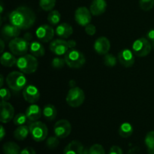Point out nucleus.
I'll list each match as a JSON object with an SVG mask.
<instances>
[{
	"instance_id": "f8f14e48",
	"label": "nucleus",
	"mask_w": 154,
	"mask_h": 154,
	"mask_svg": "<svg viewBox=\"0 0 154 154\" xmlns=\"http://www.w3.org/2000/svg\"><path fill=\"white\" fill-rule=\"evenodd\" d=\"M1 113H0V121L2 123H7L11 121L14 115V108L9 102L2 101L0 104Z\"/></svg>"
},
{
	"instance_id": "bb28decb",
	"label": "nucleus",
	"mask_w": 154,
	"mask_h": 154,
	"mask_svg": "<svg viewBox=\"0 0 154 154\" xmlns=\"http://www.w3.org/2000/svg\"><path fill=\"white\" fill-rule=\"evenodd\" d=\"M118 132L122 138H129L133 133V127L129 123H123L120 125Z\"/></svg>"
},
{
	"instance_id": "0eeeda50",
	"label": "nucleus",
	"mask_w": 154,
	"mask_h": 154,
	"mask_svg": "<svg viewBox=\"0 0 154 154\" xmlns=\"http://www.w3.org/2000/svg\"><path fill=\"white\" fill-rule=\"evenodd\" d=\"M10 51L15 56H23L26 54L29 49V42H27L23 38H15L11 39L9 42Z\"/></svg>"
},
{
	"instance_id": "f257e3e1",
	"label": "nucleus",
	"mask_w": 154,
	"mask_h": 154,
	"mask_svg": "<svg viewBox=\"0 0 154 154\" xmlns=\"http://www.w3.org/2000/svg\"><path fill=\"white\" fill-rule=\"evenodd\" d=\"M36 16L35 12L26 6H20L11 12L9 20L20 29H28L34 25Z\"/></svg>"
},
{
	"instance_id": "423d86ee",
	"label": "nucleus",
	"mask_w": 154,
	"mask_h": 154,
	"mask_svg": "<svg viewBox=\"0 0 154 154\" xmlns=\"http://www.w3.org/2000/svg\"><path fill=\"white\" fill-rule=\"evenodd\" d=\"M68 105L72 108H78L85 100L84 92L80 87H72L68 92L66 98Z\"/></svg>"
},
{
	"instance_id": "dca6fc26",
	"label": "nucleus",
	"mask_w": 154,
	"mask_h": 154,
	"mask_svg": "<svg viewBox=\"0 0 154 154\" xmlns=\"http://www.w3.org/2000/svg\"><path fill=\"white\" fill-rule=\"evenodd\" d=\"M111 48V43L106 37H99L94 43V50L99 55L108 54Z\"/></svg>"
},
{
	"instance_id": "f704fd0d",
	"label": "nucleus",
	"mask_w": 154,
	"mask_h": 154,
	"mask_svg": "<svg viewBox=\"0 0 154 154\" xmlns=\"http://www.w3.org/2000/svg\"><path fill=\"white\" fill-rule=\"evenodd\" d=\"M89 154H105V151L101 144H95L89 149Z\"/></svg>"
},
{
	"instance_id": "f3484780",
	"label": "nucleus",
	"mask_w": 154,
	"mask_h": 154,
	"mask_svg": "<svg viewBox=\"0 0 154 154\" xmlns=\"http://www.w3.org/2000/svg\"><path fill=\"white\" fill-rule=\"evenodd\" d=\"M20 29L13 24H5L2 29V35L6 40L13 39L19 36L20 34Z\"/></svg>"
},
{
	"instance_id": "79ce46f5",
	"label": "nucleus",
	"mask_w": 154,
	"mask_h": 154,
	"mask_svg": "<svg viewBox=\"0 0 154 154\" xmlns=\"http://www.w3.org/2000/svg\"><path fill=\"white\" fill-rule=\"evenodd\" d=\"M5 134H6L5 129V128L3 127V126H1V129H0V140H1V141H2L3 140Z\"/></svg>"
},
{
	"instance_id": "2eb2a0df",
	"label": "nucleus",
	"mask_w": 154,
	"mask_h": 154,
	"mask_svg": "<svg viewBox=\"0 0 154 154\" xmlns=\"http://www.w3.org/2000/svg\"><path fill=\"white\" fill-rule=\"evenodd\" d=\"M118 60L120 64L124 67H132L135 63L133 52L129 49L123 50L118 54Z\"/></svg>"
},
{
	"instance_id": "7ed1b4c3",
	"label": "nucleus",
	"mask_w": 154,
	"mask_h": 154,
	"mask_svg": "<svg viewBox=\"0 0 154 154\" xmlns=\"http://www.w3.org/2000/svg\"><path fill=\"white\" fill-rule=\"evenodd\" d=\"M6 83L10 89L14 91H20L26 87L27 79L24 73L21 72H12L8 75Z\"/></svg>"
},
{
	"instance_id": "72a5a7b5",
	"label": "nucleus",
	"mask_w": 154,
	"mask_h": 154,
	"mask_svg": "<svg viewBox=\"0 0 154 154\" xmlns=\"http://www.w3.org/2000/svg\"><path fill=\"white\" fill-rule=\"evenodd\" d=\"M59 144H60V141H59V138L55 136H51L48 138L46 141V145L48 148L50 149H55L58 147Z\"/></svg>"
},
{
	"instance_id": "9b49d317",
	"label": "nucleus",
	"mask_w": 154,
	"mask_h": 154,
	"mask_svg": "<svg viewBox=\"0 0 154 154\" xmlns=\"http://www.w3.org/2000/svg\"><path fill=\"white\" fill-rule=\"evenodd\" d=\"M36 36L40 42L47 43L51 42L54 36V30L51 26L44 24L40 26L35 31Z\"/></svg>"
},
{
	"instance_id": "39448f33",
	"label": "nucleus",
	"mask_w": 154,
	"mask_h": 154,
	"mask_svg": "<svg viewBox=\"0 0 154 154\" xmlns=\"http://www.w3.org/2000/svg\"><path fill=\"white\" fill-rule=\"evenodd\" d=\"M30 135L35 141L41 142L46 139L48 134V129L46 125L41 121H35L30 123Z\"/></svg>"
},
{
	"instance_id": "9d476101",
	"label": "nucleus",
	"mask_w": 154,
	"mask_h": 154,
	"mask_svg": "<svg viewBox=\"0 0 154 154\" xmlns=\"http://www.w3.org/2000/svg\"><path fill=\"white\" fill-rule=\"evenodd\" d=\"M75 19L77 23L80 26H86L91 22V12L86 7L78 8L75 11Z\"/></svg>"
},
{
	"instance_id": "c9c22d12",
	"label": "nucleus",
	"mask_w": 154,
	"mask_h": 154,
	"mask_svg": "<svg viewBox=\"0 0 154 154\" xmlns=\"http://www.w3.org/2000/svg\"><path fill=\"white\" fill-rule=\"evenodd\" d=\"M65 64H66L65 59L59 58V57H56V58L53 59L52 63H51L52 67L54 68V69H61L65 66Z\"/></svg>"
},
{
	"instance_id": "2f4dec72",
	"label": "nucleus",
	"mask_w": 154,
	"mask_h": 154,
	"mask_svg": "<svg viewBox=\"0 0 154 154\" xmlns=\"http://www.w3.org/2000/svg\"><path fill=\"white\" fill-rule=\"evenodd\" d=\"M139 6L144 11H149L154 6V0H139Z\"/></svg>"
},
{
	"instance_id": "ea45409f",
	"label": "nucleus",
	"mask_w": 154,
	"mask_h": 154,
	"mask_svg": "<svg viewBox=\"0 0 154 154\" xmlns=\"http://www.w3.org/2000/svg\"><path fill=\"white\" fill-rule=\"evenodd\" d=\"M20 154H36V152L32 147H25L24 149H23V150L20 151Z\"/></svg>"
},
{
	"instance_id": "f03ea898",
	"label": "nucleus",
	"mask_w": 154,
	"mask_h": 154,
	"mask_svg": "<svg viewBox=\"0 0 154 154\" xmlns=\"http://www.w3.org/2000/svg\"><path fill=\"white\" fill-rule=\"evenodd\" d=\"M16 65L21 72L29 75L36 72L38 66V62L35 56L32 54H25L18 59Z\"/></svg>"
},
{
	"instance_id": "c85d7f7f",
	"label": "nucleus",
	"mask_w": 154,
	"mask_h": 154,
	"mask_svg": "<svg viewBox=\"0 0 154 154\" xmlns=\"http://www.w3.org/2000/svg\"><path fill=\"white\" fill-rule=\"evenodd\" d=\"M61 20V14L57 10L51 11L48 16V20L51 25H57Z\"/></svg>"
},
{
	"instance_id": "20e7f679",
	"label": "nucleus",
	"mask_w": 154,
	"mask_h": 154,
	"mask_svg": "<svg viewBox=\"0 0 154 154\" xmlns=\"http://www.w3.org/2000/svg\"><path fill=\"white\" fill-rule=\"evenodd\" d=\"M65 61L66 65L72 69H80L86 63L84 54L78 50L72 49L65 54Z\"/></svg>"
},
{
	"instance_id": "aec40b11",
	"label": "nucleus",
	"mask_w": 154,
	"mask_h": 154,
	"mask_svg": "<svg viewBox=\"0 0 154 154\" xmlns=\"http://www.w3.org/2000/svg\"><path fill=\"white\" fill-rule=\"evenodd\" d=\"M73 33V28L67 23H60L56 29V35L62 38H68Z\"/></svg>"
},
{
	"instance_id": "5701e85b",
	"label": "nucleus",
	"mask_w": 154,
	"mask_h": 154,
	"mask_svg": "<svg viewBox=\"0 0 154 154\" xmlns=\"http://www.w3.org/2000/svg\"><path fill=\"white\" fill-rule=\"evenodd\" d=\"M17 60L14 55L11 52H4L2 53L0 58V63L5 67H12L17 64Z\"/></svg>"
},
{
	"instance_id": "4be33fe9",
	"label": "nucleus",
	"mask_w": 154,
	"mask_h": 154,
	"mask_svg": "<svg viewBox=\"0 0 154 154\" xmlns=\"http://www.w3.org/2000/svg\"><path fill=\"white\" fill-rule=\"evenodd\" d=\"M29 51L32 55L35 57H43L45 54V49L42 44L38 41H33L29 44Z\"/></svg>"
},
{
	"instance_id": "a19ab883",
	"label": "nucleus",
	"mask_w": 154,
	"mask_h": 154,
	"mask_svg": "<svg viewBox=\"0 0 154 154\" xmlns=\"http://www.w3.org/2000/svg\"><path fill=\"white\" fill-rule=\"evenodd\" d=\"M23 38L25 39V40H26L28 42H31L32 39V35L31 33L26 32L24 34Z\"/></svg>"
},
{
	"instance_id": "49530a36",
	"label": "nucleus",
	"mask_w": 154,
	"mask_h": 154,
	"mask_svg": "<svg viewBox=\"0 0 154 154\" xmlns=\"http://www.w3.org/2000/svg\"><path fill=\"white\" fill-rule=\"evenodd\" d=\"M0 87H2L3 84H4V77H3V75H1L0 76Z\"/></svg>"
},
{
	"instance_id": "c03bdc74",
	"label": "nucleus",
	"mask_w": 154,
	"mask_h": 154,
	"mask_svg": "<svg viewBox=\"0 0 154 154\" xmlns=\"http://www.w3.org/2000/svg\"><path fill=\"white\" fill-rule=\"evenodd\" d=\"M147 37L148 38L150 39V41H153L154 40V29H151L147 32Z\"/></svg>"
},
{
	"instance_id": "de8ad7c7",
	"label": "nucleus",
	"mask_w": 154,
	"mask_h": 154,
	"mask_svg": "<svg viewBox=\"0 0 154 154\" xmlns=\"http://www.w3.org/2000/svg\"><path fill=\"white\" fill-rule=\"evenodd\" d=\"M0 10H1V14L3 13V10H4V8H3V4L2 2H1V5H0Z\"/></svg>"
},
{
	"instance_id": "1a4fd4ad",
	"label": "nucleus",
	"mask_w": 154,
	"mask_h": 154,
	"mask_svg": "<svg viewBox=\"0 0 154 154\" xmlns=\"http://www.w3.org/2000/svg\"><path fill=\"white\" fill-rule=\"evenodd\" d=\"M54 134L59 138H65L70 135L72 125L67 120H60L55 123L54 127Z\"/></svg>"
},
{
	"instance_id": "c756f323",
	"label": "nucleus",
	"mask_w": 154,
	"mask_h": 154,
	"mask_svg": "<svg viewBox=\"0 0 154 154\" xmlns=\"http://www.w3.org/2000/svg\"><path fill=\"white\" fill-rule=\"evenodd\" d=\"M57 0H39V5L42 10L50 11L55 7Z\"/></svg>"
},
{
	"instance_id": "412c9836",
	"label": "nucleus",
	"mask_w": 154,
	"mask_h": 154,
	"mask_svg": "<svg viewBox=\"0 0 154 154\" xmlns=\"http://www.w3.org/2000/svg\"><path fill=\"white\" fill-rule=\"evenodd\" d=\"M84 148L80 141H72L65 147L63 154H82Z\"/></svg>"
},
{
	"instance_id": "09e8293b",
	"label": "nucleus",
	"mask_w": 154,
	"mask_h": 154,
	"mask_svg": "<svg viewBox=\"0 0 154 154\" xmlns=\"http://www.w3.org/2000/svg\"><path fill=\"white\" fill-rule=\"evenodd\" d=\"M152 48H153L154 50V40L152 41Z\"/></svg>"
},
{
	"instance_id": "473e14b6",
	"label": "nucleus",
	"mask_w": 154,
	"mask_h": 154,
	"mask_svg": "<svg viewBox=\"0 0 154 154\" xmlns=\"http://www.w3.org/2000/svg\"><path fill=\"white\" fill-rule=\"evenodd\" d=\"M104 63L108 67H114L117 65V59L113 54H105L104 58Z\"/></svg>"
},
{
	"instance_id": "ddd939ff",
	"label": "nucleus",
	"mask_w": 154,
	"mask_h": 154,
	"mask_svg": "<svg viewBox=\"0 0 154 154\" xmlns=\"http://www.w3.org/2000/svg\"><path fill=\"white\" fill-rule=\"evenodd\" d=\"M23 96L25 101L30 104H35L40 99V92L34 85H28L23 89Z\"/></svg>"
},
{
	"instance_id": "393cba45",
	"label": "nucleus",
	"mask_w": 154,
	"mask_h": 154,
	"mask_svg": "<svg viewBox=\"0 0 154 154\" xmlns=\"http://www.w3.org/2000/svg\"><path fill=\"white\" fill-rule=\"evenodd\" d=\"M30 134L29 127L25 125L17 126L14 132V136L18 141H23L27 138V136Z\"/></svg>"
},
{
	"instance_id": "58836bf2",
	"label": "nucleus",
	"mask_w": 154,
	"mask_h": 154,
	"mask_svg": "<svg viewBox=\"0 0 154 154\" xmlns=\"http://www.w3.org/2000/svg\"><path fill=\"white\" fill-rule=\"evenodd\" d=\"M108 154H123V150L118 146H112L109 150Z\"/></svg>"
},
{
	"instance_id": "6e6552de",
	"label": "nucleus",
	"mask_w": 154,
	"mask_h": 154,
	"mask_svg": "<svg viewBox=\"0 0 154 154\" xmlns=\"http://www.w3.org/2000/svg\"><path fill=\"white\" fill-rule=\"evenodd\" d=\"M152 49V45L147 39L140 38L134 42L132 52L138 57H144L148 55Z\"/></svg>"
},
{
	"instance_id": "a18cd8bd",
	"label": "nucleus",
	"mask_w": 154,
	"mask_h": 154,
	"mask_svg": "<svg viewBox=\"0 0 154 154\" xmlns=\"http://www.w3.org/2000/svg\"><path fill=\"white\" fill-rule=\"evenodd\" d=\"M0 43H1V53L2 54L3 53V51H4V48H5V44H4V42H3L2 39H1L0 40Z\"/></svg>"
},
{
	"instance_id": "a878e982",
	"label": "nucleus",
	"mask_w": 154,
	"mask_h": 154,
	"mask_svg": "<svg viewBox=\"0 0 154 154\" xmlns=\"http://www.w3.org/2000/svg\"><path fill=\"white\" fill-rule=\"evenodd\" d=\"M3 152L5 154H20V149L18 144L16 143L8 141L4 144L2 147Z\"/></svg>"
},
{
	"instance_id": "cd10ccee",
	"label": "nucleus",
	"mask_w": 154,
	"mask_h": 154,
	"mask_svg": "<svg viewBox=\"0 0 154 154\" xmlns=\"http://www.w3.org/2000/svg\"><path fill=\"white\" fill-rule=\"evenodd\" d=\"M144 143L147 146L148 154H154V131H150L146 135Z\"/></svg>"
},
{
	"instance_id": "6ab92c4d",
	"label": "nucleus",
	"mask_w": 154,
	"mask_h": 154,
	"mask_svg": "<svg viewBox=\"0 0 154 154\" xmlns=\"http://www.w3.org/2000/svg\"><path fill=\"white\" fill-rule=\"evenodd\" d=\"M107 8V2L105 0H93L90 7L91 14L94 16H99L105 13Z\"/></svg>"
},
{
	"instance_id": "7c9ffc66",
	"label": "nucleus",
	"mask_w": 154,
	"mask_h": 154,
	"mask_svg": "<svg viewBox=\"0 0 154 154\" xmlns=\"http://www.w3.org/2000/svg\"><path fill=\"white\" fill-rule=\"evenodd\" d=\"M27 120H28V119H27L26 114H23V113H19V114H17L14 117L13 121L14 125L19 126L25 124V123H26Z\"/></svg>"
},
{
	"instance_id": "b1692460",
	"label": "nucleus",
	"mask_w": 154,
	"mask_h": 154,
	"mask_svg": "<svg viewBox=\"0 0 154 154\" xmlns=\"http://www.w3.org/2000/svg\"><path fill=\"white\" fill-rule=\"evenodd\" d=\"M42 111H43L44 117H45V118L47 120L52 121V120H54L57 117V108H56L54 105H51V104H48V105H45L43 108Z\"/></svg>"
},
{
	"instance_id": "4c0bfd02",
	"label": "nucleus",
	"mask_w": 154,
	"mask_h": 154,
	"mask_svg": "<svg viewBox=\"0 0 154 154\" xmlns=\"http://www.w3.org/2000/svg\"><path fill=\"white\" fill-rule=\"evenodd\" d=\"M85 32L88 35H94L96 32V27L93 24L89 23L85 26Z\"/></svg>"
},
{
	"instance_id": "a211bd4d",
	"label": "nucleus",
	"mask_w": 154,
	"mask_h": 154,
	"mask_svg": "<svg viewBox=\"0 0 154 154\" xmlns=\"http://www.w3.org/2000/svg\"><path fill=\"white\" fill-rule=\"evenodd\" d=\"M25 114L26 115L27 119H28L29 121L35 122L38 121V120L40 119L42 114H43V111H42V110L41 109V108L38 105H35V104H32L31 105H29V106L27 108Z\"/></svg>"
},
{
	"instance_id": "37998d69",
	"label": "nucleus",
	"mask_w": 154,
	"mask_h": 154,
	"mask_svg": "<svg viewBox=\"0 0 154 154\" xmlns=\"http://www.w3.org/2000/svg\"><path fill=\"white\" fill-rule=\"evenodd\" d=\"M68 45H69V48H71V49H73V48H75L76 46V42L74 40H70L68 41Z\"/></svg>"
},
{
	"instance_id": "e433bc0d",
	"label": "nucleus",
	"mask_w": 154,
	"mask_h": 154,
	"mask_svg": "<svg viewBox=\"0 0 154 154\" xmlns=\"http://www.w3.org/2000/svg\"><path fill=\"white\" fill-rule=\"evenodd\" d=\"M0 95H1L2 101H4V102H7L11 98V93L8 89L2 87L0 90Z\"/></svg>"
},
{
	"instance_id": "4468645a",
	"label": "nucleus",
	"mask_w": 154,
	"mask_h": 154,
	"mask_svg": "<svg viewBox=\"0 0 154 154\" xmlns=\"http://www.w3.org/2000/svg\"><path fill=\"white\" fill-rule=\"evenodd\" d=\"M69 48L68 42L63 39H56L50 44V50L51 52L58 56L65 55L69 51Z\"/></svg>"
}]
</instances>
